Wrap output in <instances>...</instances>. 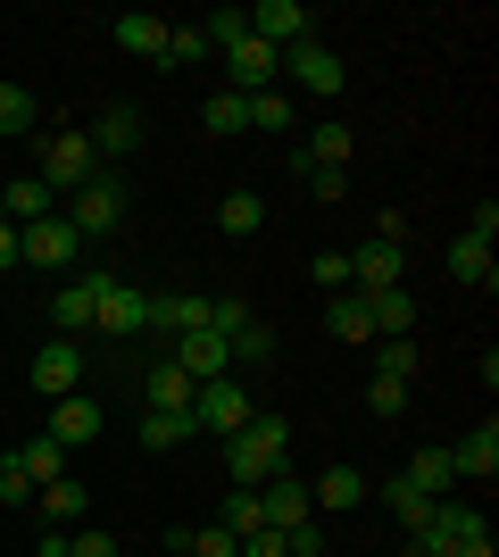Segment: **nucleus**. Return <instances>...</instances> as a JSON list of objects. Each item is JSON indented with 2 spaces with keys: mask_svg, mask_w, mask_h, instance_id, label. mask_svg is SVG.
I'll list each match as a JSON object with an SVG mask.
<instances>
[{
  "mask_svg": "<svg viewBox=\"0 0 499 557\" xmlns=\"http://www.w3.org/2000/svg\"><path fill=\"white\" fill-rule=\"evenodd\" d=\"M259 508H266V524H275V533H284V524H309V516H316V508H309V483H291V466L259 491Z\"/></svg>",
  "mask_w": 499,
  "mask_h": 557,
  "instance_id": "4be33fe9",
  "label": "nucleus"
},
{
  "mask_svg": "<svg viewBox=\"0 0 499 557\" xmlns=\"http://www.w3.org/2000/svg\"><path fill=\"white\" fill-rule=\"evenodd\" d=\"M250 417H259V399L241 392L234 374H216V383H200V392H191V433H216V442H234Z\"/></svg>",
  "mask_w": 499,
  "mask_h": 557,
  "instance_id": "f03ea898",
  "label": "nucleus"
},
{
  "mask_svg": "<svg viewBox=\"0 0 499 557\" xmlns=\"http://www.w3.org/2000/svg\"><path fill=\"white\" fill-rule=\"evenodd\" d=\"M200 34H209V50H234L241 34H250V17H241V9H216V17L200 25Z\"/></svg>",
  "mask_w": 499,
  "mask_h": 557,
  "instance_id": "a19ab883",
  "label": "nucleus"
},
{
  "mask_svg": "<svg viewBox=\"0 0 499 557\" xmlns=\"http://www.w3.org/2000/svg\"><path fill=\"white\" fill-rule=\"evenodd\" d=\"M408 233H416V225H408L400 209H383V216H375V242H400V250H408Z\"/></svg>",
  "mask_w": 499,
  "mask_h": 557,
  "instance_id": "3c124183",
  "label": "nucleus"
},
{
  "mask_svg": "<svg viewBox=\"0 0 499 557\" xmlns=\"http://www.w3.org/2000/svg\"><path fill=\"white\" fill-rule=\"evenodd\" d=\"M200 59H209V34H200V25H166L159 67H200Z\"/></svg>",
  "mask_w": 499,
  "mask_h": 557,
  "instance_id": "f704fd0d",
  "label": "nucleus"
},
{
  "mask_svg": "<svg viewBox=\"0 0 499 557\" xmlns=\"http://www.w3.org/2000/svg\"><path fill=\"white\" fill-rule=\"evenodd\" d=\"M17 258L25 267H42V275H67L75 258H84V233L67 216H42V225H17Z\"/></svg>",
  "mask_w": 499,
  "mask_h": 557,
  "instance_id": "39448f33",
  "label": "nucleus"
},
{
  "mask_svg": "<svg viewBox=\"0 0 499 557\" xmlns=\"http://www.w3.org/2000/svg\"><path fill=\"white\" fill-rule=\"evenodd\" d=\"M259 325V317H250V300H241V292H209V333H225V342H234V333H250Z\"/></svg>",
  "mask_w": 499,
  "mask_h": 557,
  "instance_id": "72a5a7b5",
  "label": "nucleus"
},
{
  "mask_svg": "<svg viewBox=\"0 0 499 557\" xmlns=\"http://www.w3.org/2000/svg\"><path fill=\"white\" fill-rule=\"evenodd\" d=\"M259 225H266V200H259V191H225V200H216V233H234V242H250Z\"/></svg>",
  "mask_w": 499,
  "mask_h": 557,
  "instance_id": "c756f323",
  "label": "nucleus"
},
{
  "mask_svg": "<svg viewBox=\"0 0 499 557\" xmlns=\"http://www.w3.org/2000/svg\"><path fill=\"white\" fill-rule=\"evenodd\" d=\"M450 557H499V541H491V524H475V533L458 541V549H450Z\"/></svg>",
  "mask_w": 499,
  "mask_h": 557,
  "instance_id": "603ef678",
  "label": "nucleus"
},
{
  "mask_svg": "<svg viewBox=\"0 0 499 557\" xmlns=\"http://www.w3.org/2000/svg\"><path fill=\"white\" fill-rule=\"evenodd\" d=\"M300 184H309L316 200H341V191H350V166H309V175H300Z\"/></svg>",
  "mask_w": 499,
  "mask_h": 557,
  "instance_id": "a18cd8bd",
  "label": "nucleus"
},
{
  "mask_svg": "<svg viewBox=\"0 0 499 557\" xmlns=\"http://www.w3.org/2000/svg\"><path fill=\"white\" fill-rule=\"evenodd\" d=\"M0 225H9V209H0Z\"/></svg>",
  "mask_w": 499,
  "mask_h": 557,
  "instance_id": "6e6d98bb",
  "label": "nucleus"
},
{
  "mask_svg": "<svg viewBox=\"0 0 499 557\" xmlns=\"http://www.w3.org/2000/svg\"><path fill=\"white\" fill-rule=\"evenodd\" d=\"M166 358H175L191 383H216V374L234 367V342H225V333H175V349H166Z\"/></svg>",
  "mask_w": 499,
  "mask_h": 557,
  "instance_id": "4468645a",
  "label": "nucleus"
},
{
  "mask_svg": "<svg viewBox=\"0 0 499 557\" xmlns=\"http://www.w3.org/2000/svg\"><path fill=\"white\" fill-rule=\"evenodd\" d=\"M184 557H241V541L225 533V524H200V533H191V549Z\"/></svg>",
  "mask_w": 499,
  "mask_h": 557,
  "instance_id": "c03bdc74",
  "label": "nucleus"
},
{
  "mask_svg": "<svg viewBox=\"0 0 499 557\" xmlns=\"http://www.w3.org/2000/svg\"><path fill=\"white\" fill-rule=\"evenodd\" d=\"M109 34H117V50H134V59H159V50H166V17H150V9L109 17Z\"/></svg>",
  "mask_w": 499,
  "mask_h": 557,
  "instance_id": "b1692460",
  "label": "nucleus"
},
{
  "mask_svg": "<svg viewBox=\"0 0 499 557\" xmlns=\"http://www.w3.org/2000/svg\"><path fill=\"white\" fill-rule=\"evenodd\" d=\"M383 508L400 516V533H425V524H433V499L408 483V474H391V483H383Z\"/></svg>",
  "mask_w": 499,
  "mask_h": 557,
  "instance_id": "c85d7f7f",
  "label": "nucleus"
},
{
  "mask_svg": "<svg viewBox=\"0 0 499 557\" xmlns=\"http://www.w3.org/2000/svg\"><path fill=\"white\" fill-rule=\"evenodd\" d=\"M284 466H291V424H284V417H266V408L241 424L234 442H225V474H234V491H266Z\"/></svg>",
  "mask_w": 499,
  "mask_h": 557,
  "instance_id": "f257e3e1",
  "label": "nucleus"
},
{
  "mask_svg": "<svg viewBox=\"0 0 499 557\" xmlns=\"http://www.w3.org/2000/svg\"><path fill=\"white\" fill-rule=\"evenodd\" d=\"M0 499H9V508H17V499H34V474H25L17 458H0Z\"/></svg>",
  "mask_w": 499,
  "mask_h": 557,
  "instance_id": "09e8293b",
  "label": "nucleus"
},
{
  "mask_svg": "<svg viewBox=\"0 0 499 557\" xmlns=\"http://www.w3.org/2000/svg\"><path fill=\"white\" fill-rule=\"evenodd\" d=\"M316 283H325V292H350V250H316Z\"/></svg>",
  "mask_w": 499,
  "mask_h": 557,
  "instance_id": "49530a36",
  "label": "nucleus"
},
{
  "mask_svg": "<svg viewBox=\"0 0 499 557\" xmlns=\"http://www.w3.org/2000/svg\"><path fill=\"white\" fill-rule=\"evenodd\" d=\"M17 267V225H0V275Z\"/></svg>",
  "mask_w": 499,
  "mask_h": 557,
  "instance_id": "5fc2aeb1",
  "label": "nucleus"
},
{
  "mask_svg": "<svg viewBox=\"0 0 499 557\" xmlns=\"http://www.w3.org/2000/svg\"><path fill=\"white\" fill-rule=\"evenodd\" d=\"M391 283H408V250L366 233V242L350 250V292H391Z\"/></svg>",
  "mask_w": 499,
  "mask_h": 557,
  "instance_id": "9b49d317",
  "label": "nucleus"
},
{
  "mask_svg": "<svg viewBox=\"0 0 499 557\" xmlns=\"http://www.w3.org/2000/svg\"><path fill=\"white\" fill-rule=\"evenodd\" d=\"M284 557H325V524H284Z\"/></svg>",
  "mask_w": 499,
  "mask_h": 557,
  "instance_id": "37998d69",
  "label": "nucleus"
},
{
  "mask_svg": "<svg viewBox=\"0 0 499 557\" xmlns=\"http://www.w3.org/2000/svg\"><path fill=\"white\" fill-rule=\"evenodd\" d=\"M358 300H366V317H375V342L416 333V292H408V283H391V292H358Z\"/></svg>",
  "mask_w": 499,
  "mask_h": 557,
  "instance_id": "f3484780",
  "label": "nucleus"
},
{
  "mask_svg": "<svg viewBox=\"0 0 499 557\" xmlns=\"http://www.w3.org/2000/svg\"><path fill=\"white\" fill-rule=\"evenodd\" d=\"M375 374L408 383V374H416V333H400V342H375Z\"/></svg>",
  "mask_w": 499,
  "mask_h": 557,
  "instance_id": "58836bf2",
  "label": "nucleus"
},
{
  "mask_svg": "<svg viewBox=\"0 0 499 557\" xmlns=\"http://www.w3.org/2000/svg\"><path fill=\"white\" fill-rule=\"evenodd\" d=\"M200 116H209L216 141H225V134H250V100H241V92H209V109H200Z\"/></svg>",
  "mask_w": 499,
  "mask_h": 557,
  "instance_id": "c9c22d12",
  "label": "nucleus"
},
{
  "mask_svg": "<svg viewBox=\"0 0 499 557\" xmlns=\"http://www.w3.org/2000/svg\"><path fill=\"white\" fill-rule=\"evenodd\" d=\"M216 59H225V84H234V92H275V84H284V50H266L259 34H241V42L216 50Z\"/></svg>",
  "mask_w": 499,
  "mask_h": 557,
  "instance_id": "6e6552de",
  "label": "nucleus"
},
{
  "mask_svg": "<svg viewBox=\"0 0 499 557\" xmlns=\"http://www.w3.org/2000/svg\"><path fill=\"white\" fill-rule=\"evenodd\" d=\"M241 557H284V533H275V524H259V533H241Z\"/></svg>",
  "mask_w": 499,
  "mask_h": 557,
  "instance_id": "8fccbe9b",
  "label": "nucleus"
},
{
  "mask_svg": "<svg viewBox=\"0 0 499 557\" xmlns=\"http://www.w3.org/2000/svg\"><path fill=\"white\" fill-rule=\"evenodd\" d=\"M366 408H375V417H408V383L375 374V383H366Z\"/></svg>",
  "mask_w": 499,
  "mask_h": 557,
  "instance_id": "ea45409f",
  "label": "nucleus"
},
{
  "mask_svg": "<svg viewBox=\"0 0 499 557\" xmlns=\"http://www.w3.org/2000/svg\"><path fill=\"white\" fill-rule=\"evenodd\" d=\"M34 508H42L50 533H67V524H84V483H75V474H59V483L34 491Z\"/></svg>",
  "mask_w": 499,
  "mask_h": 557,
  "instance_id": "393cba45",
  "label": "nucleus"
},
{
  "mask_svg": "<svg viewBox=\"0 0 499 557\" xmlns=\"http://www.w3.org/2000/svg\"><path fill=\"white\" fill-rule=\"evenodd\" d=\"M400 474H408L416 491H425V499H450V491H458V466H450V449H416V458H408Z\"/></svg>",
  "mask_w": 499,
  "mask_h": 557,
  "instance_id": "cd10ccee",
  "label": "nucleus"
},
{
  "mask_svg": "<svg viewBox=\"0 0 499 557\" xmlns=\"http://www.w3.org/2000/svg\"><path fill=\"white\" fill-rule=\"evenodd\" d=\"M250 100V134H275V141H291V92L275 84V92H241Z\"/></svg>",
  "mask_w": 499,
  "mask_h": 557,
  "instance_id": "7c9ffc66",
  "label": "nucleus"
},
{
  "mask_svg": "<svg viewBox=\"0 0 499 557\" xmlns=\"http://www.w3.org/2000/svg\"><path fill=\"white\" fill-rule=\"evenodd\" d=\"M366 491H375V483H366L358 466H325V474L309 483V508H316V516H341V508H358Z\"/></svg>",
  "mask_w": 499,
  "mask_h": 557,
  "instance_id": "a211bd4d",
  "label": "nucleus"
},
{
  "mask_svg": "<svg viewBox=\"0 0 499 557\" xmlns=\"http://www.w3.org/2000/svg\"><path fill=\"white\" fill-rule=\"evenodd\" d=\"M150 325L159 333H209V292H166V300H150Z\"/></svg>",
  "mask_w": 499,
  "mask_h": 557,
  "instance_id": "5701e85b",
  "label": "nucleus"
},
{
  "mask_svg": "<svg viewBox=\"0 0 499 557\" xmlns=\"http://www.w3.org/2000/svg\"><path fill=\"white\" fill-rule=\"evenodd\" d=\"M34 175H42L50 191H84V184L100 175V150H92V134H84V125L50 134V141H42V166H34Z\"/></svg>",
  "mask_w": 499,
  "mask_h": 557,
  "instance_id": "7ed1b4c3",
  "label": "nucleus"
},
{
  "mask_svg": "<svg viewBox=\"0 0 499 557\" xmlns=\"http://www.w3.org/2000/svg\"><path fill=\"white\" fill-rule=\"evenodd\" d=\"M92 150H100V159H134V150H142V116L125 109V100H117V109H100Z\"/></svg>",
  "mask_w": 499,
  "mask_h": 557,
  "instance_id": "412c9836",
  "label": "nucleus"
},
{
  "mask_svg": "<svg viewBox=\"0 0 499 557\" xmlns=\"http://www.w3.org/2000/svg\"><path fill=\"white\" fill-rule=\"evenodd\" d=\"M34 392H50V399L84 392V342H67V333H50V342L34 349Z\"/></svg>",
  "mask_w": 499,
  "mask_h": 557,
  "instance_id": "1a4fd4ad",
  "label": "nucleus"
},
{
  "mask_svg": "<svg viewBox=\"0 0 499 557\" xmlns=\"http://www.w3.org/2000/svg\"><path fill=\"white\" fill-rule=\"evenodd\" d=\"M266 358H275V333H266V325L234 333V367H266Z\"/></svg>",
  "mask_w": 499,
  "mask_h": 557,
  "instance_id": "79ce46f5",
  "label": "nucleus"
},
{
  "mask_svg": "<svg viewBox=\"0 0 499 557\" xmlns=\"http://www.w3.org/2000/svg\"><path fill=\"white\" fill-rule=\"evenodd\" d=\"M450 466H458V483H483V491H491V474H499V424H475V433L450 449Z\"/></svg>",
  "mask_w": 499,
  "mask_h": 557,
  "instance_id": "6ab92c4d",
  "label": "nucleus"
},
{
  "mask_svg": "<svg viewBox=\"0 0 499 557\" xmlns=\"http://www.w3.org/2000/svg\"><path fill=\"white\" fill-rule=\"evenodd\" d=\"M450 275H458V283H466V292H491V283H499V258H491V233H475V225L458 233V242H450Z\"/></svg>",
  "mask_w": 499,
  "mask_h": 557,
  "instance_id": "2eb2a0df",
  "label": "nucleus"
},
{
  "mask_svg": "<svg viewBox=\"0 0 499 557\" xmlns=\"http://www.w3.org/2000/svg\"><path fill=\"white\" fill-rule=\"evenodd\" d=\"M191 392H200V383H191V374L175 367V358H150V383H142V399H150V408H184V417H191Z\"/></svg>",
  "mask_w": 499,
  "mask_h": 557,
  "instance_id": "bb28decb",
  "label": "nucleus"
},
{
  "mask_svg": "<svg viewBox=\"0 0 499 557\" xmlns=\"http://www.w3.org/2000/svg\"><path fill=\"white\" fill-rule=\"evenodd\" d=\"M241 17H250V34H259L266 50L316 42V9H309V0H259V9H241Z\"/></svg>",
  "mask_w": 499,
  "mask_h": 557,
  "instance_id": "423d86ee",
  "label": "nucleus"
},
{
  "mask_svg": "<svg viewBox=\"0 0 499 557\" xmlns=\"http://www.w3.org/2000/svg\"><path fill=\"white\" fill-rule=\"evenodd\" d=\"M92 333H109V342H134V333H150V292H134V283H117V275H109Z\"/></svg>",
  "mask_w": 499,
  "mask_h": 557,
  "instance_id": "9d476101",
  "label": "nucleus"
},
{
  "mask_svg": "<svg viewBox=\"0 0 499 557\" xmlns=\"http://www.w3.org/2000/svg\"><path fill=\"white\" fill-rule=\"evenodd\" d=\"M216 524H225V533H259V524H266V508H259V491H225V508H216Z\"/></svg>",
  "mask_w": 499,
  "mask_h": 557,
  "instance_id": "e433bc0d",
  "label": "nucleus"
},
{
  "mask_svg": "<svg viewBox=\"0 0 499 557\" xmlns=\"http://www.w3.org/2000/svg\"><path fill=\"white\" fill-rule=\"evenodd\" d=\"M309 166H350V116H325L309 134Z\"/></svg>",
  "mask_w": 499,
  "mask_h": 557,
  "instance_id": "473e14b6",
  "label": "nucleus"
},
{
  "mask_svg": "<svg viewBox=\"0 0 499 557\" xmlns=\"http://www.w3.org/2000/svg\"><path fill=\"white\" fill-rule=\"evenodd\" d=\"M50 442H59V449H92V442H100V399H92V392L50 399Z\"/></svg>",
  "mask_w": 499,
  "mask_h": 557,
  "instance_id": "ddd939ff",
  "label": "nucleus"
},
{
  "mask_svg": "<svg viewBox=\"0 0 499 557\" xmlns=\"http://www.w3.org/2000/svg\"><path fill=\"white\" fill-rule=\"evenodd\" d=\"M100 292H109V275H100V267H84V275H75L67 292H50V325H59V333L75 342V333H84V325L100 317Z\"/></svg>",
  "mask_w": 499,
  "mask_h": 557,
  "instance_id": "f8f14e48",
  "label": "nucleus"
},
{
  "mask_svg": "<svg viewBox=\"0 0 499 557\" xmlns=\"http://www.w3.org/2000/svg\"><path fill=\"white\" fill-rule=\"evenodd\" d=\"M350 84V59L333 42H300V50H284V92H341Z\"/></svg>",
  "mask_w": 499,
  "mask_h": 557,
  "instance_id": "0eeeda50",
  "label": "nucleus"
},
{
  "mask_svg": "<svg viewBox=\"0 0 499 557\" xmlns=\"http://www.w3.org/2000/svg\"><path fill=\"white\" fill-rule=\"evenodd\" d=\"M9 458H17L25 474H34V491H42V483H59V474H75V466H67V449L50 442V433H25V442L9 449Z\"/></svg>",
  "mask_w": 499,
  "mask_h": 557,
  "instance_id": "a878e982",
  "label": "nucleus"
},
{
  "mask_svg": "<svg viewBox=\"0 0 499 557\" xmlns=\"http://www.w3.org/2000/svg\"><path fill=\"white\" fill-rule=\"evenodd\" d=\"M184 442H191L184 408H150V417H142V449H150V458H159V449H184Z\"/></svg>",
  "mask_w": 499,
  "mask_h": 557,
  "instance_id": "2f4dec72",
  "label": "nucleus"
},
{
  "mask_svg": "<svg viewBox=\"0 0 499 557\" xmlns=\"http://www.w3.org/2000/svg\"><path fill=\"white\" fill-rule=\"evenodd\" d=\"M67 557H125V549H117L109 533H100V524H84V533L67 541Z\"/></svg>",
  "mask_w": 499,
  "mask_h": 557,
  "instance_id": "de8ad7c7",
  "label": "nucleus"
},
{
  "mask_svg": "<svg viewBox=\"0 0 499 557\" xmlns=\"http://www.w3.org/2000/svg\"><path fill=\"white\" fill-rule=\"evenodd\" d=\"M325 333H333V342H350V349H375V317H366V300H358V292H333V300H325Z\"/></svg>",
  "mask_w": 499,
  "mask_h": 557,
  "instance_id": "aec40b11",
  "label": "nucleus"
},
{
  "mask_svg": "<svg viewBox=\"0 0 499 557\" xmlns=\"http://www.w3.org/2000/svg\"><path fill=\"white\" fill-rule=\"evenodd\" d=\"M408 557H450V541L441 533H408Z\"/></svg>",
  "mask_w": 499,
  "mask_h": 557,
  "instance_id": "864d4df0",
  "label": "nucleus"
},
{
  "mask_svg": "<svg viewBox=\"0 0 499 557\" xmlns=\"http://www.w3.org/2000/svg\"><path fill=\"white\" fill-rule=\"evenodd\" d=\"M0 209H9V225H42V216H59V191H50L42 175H9V184H0Z\"/></svg>",
  "mask_w": 499,
  "mask_h": 557,
  "instance_id": "dca6fc26",
  "label": "nucleus"
},
{
  "mask_svg": "<svg viewBox=\"0 0 499 557\" xmlns=\"http://www.w3.org/2000/svg\"><path fill=\"white\" fill-rule=\"evenodd\" d=\"M25 134H34V92L0 84V141H25Z\"/></svg>",
  "mask_w": 499,
  "mask_h": 557,
  "instance_id": "4c0bfd02",
  "label": "nucleus"
},
{
  "mask_svg": "<svg viewBox=\"0 0 499 557\" xmlns=\"http://www.w3.org/2000/svg\"><path fill=\"white\" fill-rule=\"evenodd\" d=\"M67 225L84 233V242H92V233H117V225H125V175H117V166H100L84 191H67Z\"/></svg>",
  "mask_w": 499,
  "mask_h": 557,
  "instance_id": "20e7f679",
  "label": "nucleus"
}]
</instances>
